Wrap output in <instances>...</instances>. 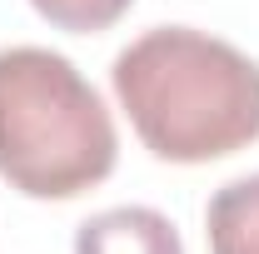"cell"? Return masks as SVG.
<instances>
[{
    "label": "cell",
    "mask_w": 259,
    "mask_h": 254,
    "mask_svg": "<svg viewBox=\"0 0 259 254\" xmlns=\"http://www.w3.org/2000/svg\"><path fill=\"white\" fill-rule=\"evenodd\" d=\"M110 80L155 159L209 164L259 140V65L220 35L155 25L115 55Z\"/></svg>",
    "instance_id": "1"
},
{
    "label": "cell",
    "mask_w": 259,
    "mask_h": 254,
    "mask_svg": "<svg viewBox=\"0 0 259 254\" xmlns=\"http://www.w3.org/2000/svg\"><path fill=\"white\" fill-rule=\"evenodd\" d=\"M30 5H35V15L50 20L55 30L95 35V30H110L135 0H30Z\"/></svg>",
    "instance_id": "5"
},
{
    "label": "cell",
    "mask_w": 259,
    "mask_h": 254,
    "mask_svg": "<svg viewBox=\"0 0 259 254\" xmlns=\"http://www.w3.org/2000/svg\"><path fill=\"white\" fill-rule=\"evenodd\" d=\"M115 120L75 65L40 50H0V180L30 199H75L110 180Z\"/></svg>",
    "instance_id": "2"
},
{
    "label": "cell",
    "mask_w": 259,
    "mask_h": 254,
    "mask_svg": "<svg viewBox=\"0 0 259 254\" xmlns=\"http://www.w3.org/2000/svg\"><path fill=\"white\" fill-rule=\"evenodd\" d=\"M75 254H185L180 229L150 204H120L100 209L80 224Z\"/></svg>",
    "instance_id": "3"
},
{
    "label": "cell",
    "mask_w": 259,
    "mask_h": 254,
    "mask_svg": "<svg viewBox=\"0 0 259 254\" xmlns=\"http://www.w3.org/2000/svg\"><path fill=\"white\" fill-rule=\"evenodd\" d=\"M209 254H259V175L229 180L204 209Z\"/></svg>",
    "instance_id": "4"
}]
</instances>
